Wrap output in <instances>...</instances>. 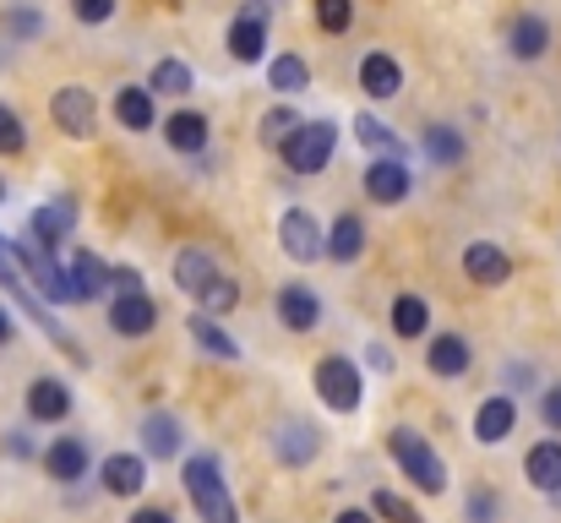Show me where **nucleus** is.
Returning a JSON list of instances; mask_svg holds the SVG:
<instances>
[{
    "instance_id": "1",
    "label": "nucleus",
    "mask_w": 561,
    "mask_h": 523,
    "mask_svg": "<svg viewBox=\"0 0 561 523\" xmlns=\"http://www.w3.org/2000/svg\"><path fill=\"white\" fill-rule=\"evenodd\" d=\"M0 284L16 295V306L27 311V322H33L44 339H55V344H60L71 360H77V365H82V349H77V339H71V333H66V328H60L49 311H44V295H38V289H27V268H22V251H16L11 240H0Z\"/></svg>"
},
{
    "instance_id": "2",
    "label": "nucleus",
    "mask_w": 561,
    "mask_h": 523,
    "mask_svg": "<svg viewBox=\"0 0 561 523\" xmlns=\"http://www.w3.org/2000/svg\"><path fill=\"white\" fill-rule=\"evenodd\" d=\"M186 491H191V502H196V513H202V523H240V508H234L229 480H224V469H218L213 453L186 458Z\"/></svg>"
},
{
    "instance_id": "3",
    "label": "nucleus",
    "mask_w": 561,
    "mask_h": 523,
    "mask_svg": "<svg viewBox=\"0 0 561 523\" xmlns=\"http://www.w3.org/2000/svg\"><path fill=\"white\" fill-rule=\"evenodd\" d=\"M387 447H392V464L403 469V480H414L420 491H447V464L431 453V442H425L420 431H403V425H398Z\"/></svg>"
},
{
    "instance_id": "4",
    "label": "nucleus",
    "mask_w": 561,
    "mask_h": 523,
    "mask_svg": "<svg viewBox=\"0 0 561 523\" xmlns=\"http://www.w3.org/2000/svg\"><path fill=\"white\" fill-rule=\"evenodd\" d=\"M317 393H322V403H328V409L355 414V409H360V398H366L360 365H355V360H344V354H328V360L317 365Z\"/></svg>"
},
{
    "instance_id": "5",
    "label": "nucleus",
    "mask_w": 561,
    "mask_h": 523,
    "mask_svg": "<svg viewBox=\"0 0 561 523\" xmlns=\"http://www.w3.org/2000/svg\"><path fill=\"white\" fill-rule=\"evenodd\" d=\"M333 148H339V126H333V121H306L300 137L284 148V159H289L295 174H317V170H328Z\"/></svg>"
},
{
    "instance_id": "6",
    "label": "nucleus",
    "mask_w": 561,
    "mask_h": 523,
    "mask_svg": "<svg viewBox=\"0 0 561 523\" xmlns=\"http://www.w3.org/2000/svg\"><path fill=\"white\" fill-rule=\"evenodd\" d=\"M22 251V268H27V278H33V289L44 295V300H55V306H66V300H77V284H71V273L55 262V251L49 246H16Z\"/></svg>"
},
{
    "instance_id": "7",
    "label": "nucleus",
    "mask_w": 561,
    "mask_h": 523,
    "mask_svg": "<svg viewBox=\"0 0 561 523\" xmlns=\"http://www.w3.org/2000/svg\"><path fill=\"white\" fill-rule=\"evenodd\" d=\"M49 115H55V126H60L66 137H77V143L99 132V104H93L88 88H60L55 104H49Z\"/></svg>"
},
{
    "instance_id": "8",
    "label": "nucleus",
    "mask_w": 561,
    "mask_h": 523,
    "mask_svg": "<svg viewBox=\"0 0 561 523\" xmlns=\"http://www.w3.org/2000/svg\"><path fill=\"white\" fill-rule=\"evenodd\" d=\"M278 240H284V251H289L295 262H317V257L328 251V240H322V224H317L306 207H289V213H284V224H278Z\"/></svg>"
},
{
    "instance_id": "9",
    "label": "nucleus",
    "mask_w": 561,
    "mask_h": 523,
    "mask_svg": "<svg viewBox=\"0 0 561 523\" xmlns=\"http://www.w3.org/2000/svg\"><path fill=\"white\" fill-rule=\"evenodd\" d=\"M463 273H469L474 284L496 289V284H507V278H513V262H507V251H502V246H491V240H474V246L463 251Z\"/></svg>"
},
{
    "instance_id": "10",
    "label": "nucleus",
    "mask_w": 561,
    "mask_h": 523,
    "mask_svg": "<svg viewBox=\"0 0 561 523\" xmlns=\"http://www.w3.org/2000/svg\"><path fill=\"white\" fill-rule=\"evenodd\" d=\"M153 322H159V306L148 295H115V306H110V328L115 333L142 339V333H153Z\"/></svg>"
},
{
    "instance_id": "11",
    "label": "nucleus",
    "mask_w": 561,
    "mask_h": 523,
    "mask_svg": "<svg viewBox=\"0 0 561 523\" xmlns=\"http://www.w3.org/2000/svg\"><path fill=\"white\" fill-rule=\"evenodd\" d=\"M262 16H267V5H262V0H251V5L240 11V22L229 27V55H234V60H262V44H267Z\"/></svg>"
},
{
    "instance_id": "12",
    "label": "nucleus",
    "mask_w": 561,
    "mask_h": 523,
    "mask_svg": "<svg viewBox=\"0 0 561 523\" xmlns=\"http://www.w3.org/2000/svg\"><path fill=\"white\" fill-rule=\"evenodd\" d=\"M317 447H322V436H317L306 420H284V425L273 431V453H278L284 464H295V469H300V464H311V458H317Z\"/></svg>"
},
{
    "instance_id": "13",
    "label": "nucleus",
    "mask_w": 561,
    "mask_h": 523,
    "mask_svg": "<svg viewBox=\"0 0 561 523\" xmlns=\"http://www.w3.org/2000/svg\"><path fill=\"white\" fill-rule=\"evenodd\" d=\"M409 170H403V159H376L371 170H366V191H371V202L381 207H392V202H403L409 196Z\"/></svg>"
},
{
    "instance_id": "14",
    "label": "nucleus",
    "mask_w": 561,
    "mask_h": 523,
    "mask_svg": "<svg viewBox=\"0 0 561 523\" xmlns=\"http://www.w3.org/2000/svg\"><path fill=\"white\" fill-rule=\"evenodd\" d=\"M278 317H284V328L311 333V328H317V317H322V300H317L306 284H284V289H278Z\"/></svg>"
},
{
    "instance_id": "15",
    "label": "nucleus",
    "mask_w": 561,
    "mask_h": 523,
    "mask_svg": "<svg viewBox=\"0 0 561 523\" xmlns=\"http://www.w3.org/2000/svg\"><path fill=\"white\" fill-rule=\"evenodd\" d=\"M218 278H224V273H218V262H213L207 251H181V257H175V284H181L186 295H196V300H202Z\"/></svg>"
},
{
    "instance_id": "16",
    "label": "nucleus",
    "mask_w": 561,
    "mask_h": 523,
    "mask_svg": "<svg viewBox=\"0 0 561 523\" xmlns=\"http://www.w3.org/2000/svg\"><path fill=\"white\" fill-rule=\"evenodd\" d=\"M71 284H77V300H93V295H104L110 284H115V273L104 268V257H93V251H77L71 262Z\"/></svg>"
},
{
    "instance_id": "17",
    "label": "nucleus",
    "mask_w": 561,
    "mask_h": 523,
    "mask_svg": "<svg viewBox=\"0 0 561 523\" xmlns=\"http://www.w3.org/2000/svg\"><path fill=\"white\" fill-rule=\"evenodd\" d=\"M104 486L115 491V497H137L142 486H148V464L142 458H131V453H115V458H104Z\"/></svg>"
},
{
    "instance_id": "18",
    "label": "nucleus",
    "mask_w": 561,
    "mask_h": 523,
    "mask_svg": "<svg viewBox=\"0 0 561 523\" xmlns=\"http://www.w3.org/2000/svg\"><path fill=\"white\" fill-rule=\"evenodd\" d=\"M524 475H529V486H540V491L561 497V442H540V447H529Z\"/></svg>"
},
{
    "instance_id": "19",
    "label": "nucleus",
    "mask_w": 561,
    "mask_h": 523,
    "mask_svg": "<svg viewBox=\"0 0 561 523\" xmlns=\"http://www.w3.org/2000/svg\"><path fill=\"white\" fill-rule=\"evenodd\" d=\"M71 213H77V207H71L66 196H60V202H44V207L33 213V240L55 251V246H60V240L71 235Z\"/></svg>"
},
{
    "instance_id": "20",
    "label": "nucleus",
    "mask_w": 561,
    "mask_h": 523,
    "mask_svg": "<svg viewBox=\"0 0 561 523\" xmlns=\"http://www.w3.org/2000/svg\"><path fill=\"white\" fill-rule=\"evenodd\" d=\"M513 420H518L513 398H485V403H480V414H474V436H480L485 447H491V442H507Z\"/></svg>"
},
{
    "instance_id": "21",
    "label": "nucleus",
    "mask_w": 561,
    "mask_h": 523,
    "mask_svg": "<svg viewBox=\"0 0 561 523\" xmlns=\"http://www.w3.org/2000/svg\"><path fill=\"white\" fill-rule=\"evenodd\" d=\"M66 409H71V393H66V382H33L27 387V414L33 420H66Z\"/></svg>"
},
{
    "instance_id": "22",
    "label": "nucleus",
    "mask_w": 561,
    "mask_h": 523,
    "mask_svg": "<svg viewBox=\"0 0 561 523\" xmlns=\"http://www.w3.org/2000/svg\"><path fill=\"white\" fill-rule=\"evenodd\" d=\"M44 464H49V475H55V480H66V486H71V480H82V475H88V447H82L77 436H60V442L44 453Z\"/></svg>"
},
{
    "instance_id": "23",
    "label": "nucleus",
    "mask_w": 561,
    "mask_h": 523,
    "mask_svg": "<svg viewBox=\"0 0 561 523\" xmlns=\"http://www.w3.org/2000/svg\"><path fill=\"white\" fill-rule=\"evenodd\" d=\"M360 88H366L371 99H392V93L403 88L398 60H392V55H366V66H360Z\"/></svg>"
},
{
    "instance_id": "24",
    "label": "nucleus",
    "mask_w": 561,
    "mask_h": 523,
    "mask_svg": "<svg viewBox=\"0 0 561 523\" xmlns=\"http://www.w3.org/2000/svg\"><path fill=\"white\" fill-rule=\"evenodd\" d=\"M142 447L153 458H175L181 453V420L175 414H148L142 420Z\"/></svg>"
},
{
    "instance_id": "25",
    "label": "nucleus",
    "mask_w": 561,
    "mask_h": 523,
    "mask_svg": "<svg viewBox=\"0 0 561 523\" xmlns=\"http://www.w3.org/2000/svg\"><path fill=\"white\" fill-rule=\"evenodd\" d=\"M425 365H431L436 376H463V371H469V344H463L458 333H442V339H431Z\"/></svg>"
},
{
    "instance_id": "26",
    "label": "nucleus",
    "mask_w": 561,
    "mask_h": 523,
    "mask_svg": "<svg viewBox=\"0 0 561 523\" xmlns=\"http://www.w3.org/2000/svg\"><path fill=\"white\" fill-rule=\"evenodd\" d=\"M366 251V224L355 218V213H344L339 224H333V235H328V257L333 262H355Z\"/></svg>"
},
{
    "instance_id": "27",
    "label": "nucleus",
    "mask_w": 561,
    "mask_h": 523,
    "mask_svg": "<svg viewBox=\"0 0 561 523\" xmlns=\"http://www.w3.org/2000/svg\"><path fill=\"white\" fill-rule=\"evenodd\" d=\"M425 322H431V306H425L420 295H398V300H392V333H398V339H420Z\"/></svg>"
},
{
    "instance_id": "28",
    "label": "nucleus",
    "mask_w": 561,
    "mask_h": 523,
    "mask_svg": "<svg viewBox=\"0 0 561 523\" xmlns=\"http://www.w3.org/2000/svg\"><path fill=\"white\" fill-rule=\"evenodd\" d=\"M546 44H551V27H546L540 16H518V27H513V55H518V60H540Z\"/></svg>"
},
{
    "instance_id": "29",
    "label": "nucleus",
    "mask_w": 561,
    "mask_h": 523,
    "mask_svg": "<svg viewBox=\"0 0 561 523\" xmlns=\"http://www.w3.org/2000/svg\"><path fill=\"white\" fill-rule=\"evenodd\" d=\"M115 115H121V126H126V132H148V126H153V99H148L142 88H121Z\"/></svg>"
},
{
    "instance_id": "30",
    "label": "nucleus",
    "mask_w": 561,
    "mask_h": 523,
    "mask_svg": "<svg viewBox=\"0 0 561 523\" xmlns=\"http://www.w3.org/2000/svg\"><path fill=\"white\" fill-rule=\"evenodd\" d=\"M267 82H273L278 93H306V88H311V71H306L300 55H278V60L267 66Z\"/></svg>"
},
{
    "instance_id": "31",
    "label": "nucleus",
    "mask_w": 561,
    "mask_h": 523,
    "mask_svg": "<svg viewBox=\"0 0 561 523\" xmlns=\"http://www.w3.org/2000/svg\"><path fill=\"white\" fill-rule=\"evenodd\" d=\"M191 82H196V77H191L186 60H159L153 77H148V88H153V93H170V99H175V93H191Z\"/></svg>"
},
{
    "instance_id": "32",
    "label": "nucleus",
    "mask_w": 561,
    "mask_h": 523,
    "mask_svg": "<svg viewBox=\"0 0 561 523\" xmlns=\"http://www.w3.org/2000/svg\"><path fill=\"white\" fill-rule=\"evenodd\" d=\"M164 132H170V148H175V154H196V148L207 143V121H202V115H175Z\"/></svg>"
},
{
    "instance_id": "33",
    "label": "nucleus",
    "mask_w": 561,
    "mask_h": 523,
    "mask_svg": "<svg viewBox=\"0 0 561 523\" xmlns=\"http://www.w3.org/2000/svg\"><path fill=\"white\" fill-rule=\"evenodd\" d=\"M191 339L207 349L213 360H234V354H240V344H234L229 333H218V328H213V317H191Z\"/></svg>"
},
{
    "instance_id": "34",
    "label": "nucleus",
    "mask_w": 561,
    "mask_h": 523,
    "mask_svg": "<svg viewBox=\"0 0 561 523\" xmlns=\"http://www.w3.org/2000/svg\"><path fill=\"white\" fill-rule=\"evenodd\" d=\"M300 126H306V121H300L295 110H273V115L262 121V143H267V148H289V143L300 137Z\"/></svg>"
},
{
    "instance_id": "35",
    "label": "nucleus",
    "mask_w": 561,
    "mask_h": 523,
    "mask_svg": "<svg viewBox=\"0 0 561 523\" xmlns=\"http://www.w3.org/2000/svg\"><path fill=\"white\" fill-rule=\"evenodd\" d=\"M355 137H360L366 148H376L381 159H403V143H398L381 121H371V115H360V121H355Z\"/></svg>"
},
{
    "instance_id": "36",
    "label": "nucleus",
    "mask_w": 561,
    "mask_h": 523,
    "mask_svg": "<svg viewBox=\"0 0 561 523\" xmlns=\"http://www.w3.org/2000/svg\"><path fill=\"white\" fill-rule=\"evenodd\" d=\"M425 148H431V159H436V164H458V159H463V137H458V132H447V126H436V132L425 137Z\"/></svg>"
},
{
    "instance_id": "37",
    "label": "nucleus",
    "mask_w": 561,
    "mask_h": 523,
    "mask_svg": "<svg viewBox=\"0 0 561 523\" xmlns=\"http://www.w3.org/2000/svg\"><path fill=\"white\" fill-rule=\"evenodd\" d=\"M234 300H240V284H234V278H218V284L202 295V311H207V317H229Z\"/></svg>"
},
{
    "instance_id": "38",
    "label": "nucleus",
    "mask_w": 561,
    "mask_h": 523,
    "mask_svg": "<svg viewBox=\"0 0 561 523\" xmlns=\"http://www.w3.org/2000/svg\"><path fill=\"white\" fill-rule=\"evenodd\" d=\"M0 22H5V33H11V38H33V33L44 27V16H38L33 5H5V16H0Z\"/></svg>"
},
{
    "instance_id": "39",
    "label": "nucleus",
    "mask_w": 561,
    "mask_h": 523,
    "mask_svg": "<svg viewBox=\"0 0 561 523\" xmlns=\"http://www.w3.org/2000/svg\"><path fill=\"white\" fill-rule=\"evenodd\" d=\"M350 16H355V5H350V0H317V22H322L328 33H344V27H350Z\"/></svg>"
},
{
    "instance_id": "40",
    "label": "nucleus",
    "mask_w": 561,
    "mask_h": 523,
    "mask_svg": "<svg viewBox=\"0 0 561 523\" xmlns=\"http://www.w3.org/2000/svg\"><path fill=\"white\" fill-rule=\"evenodd\" d=\"M27 148V132H22V121L0 104V154H22Z\"/></svg>"
},
{
    "instance_id": "41",
    "label": "nucleus",
    "mask_w": 561,
    "mask_h": 523,
    "mask_svg": "<svg viewBox=\"0 0 561 523\" xmlns=\"http://www.w3.org/2000/svg\"><path fill=\"white\" fill-rule=\"evenodd\" d=\"M376 513H381V519H392V523H425L409 502H403V497H392V491H376Z\"/></svg>"
},
{
    "instance_id": "42",
    "label": "nucleus",
    "mask_w": 561,
    "mask_h": 523,
    "mask_svg": "<svg viewBox=\"0 0 561 523\" xmlns=\"http://www.w3.org/2000/svg\"><path fill=\"white\" fill-rule=\"evenodd\" d=\"M77 22H110L115 16V0H71Z\"/></svg>"
},
{
    "instance_id": "43",
    "label": "nucleus",
    "mask_w": 561,
    "mask_h": 523,
    "mask_svg": "<svg viewBox=\"0 0 561 523\" xmlns=\"http://www.w3.org/2000/svg\"><path fill=\"white\" fill-rule=\"evenodd\" d=\"M496 513H502V502H496L491 491H474V497H469V519L474 523H496Z\"/></svg>"
},
{
    "instance_id": "44",
    "label": "nucleus",
    "mask_w": 561,
    "mask_h": 523,
    "mask_svg": "<svg viewBox=\"0 0 561 523\" xmlns=\"http://www.w3.org/2000/svg\"><path fill=\"white\" fill-rule=\"evenodd\" d=\"M115 295H148V289H142V273H131V268H115Z\"/></svg>"
},
{
    "instance_id": "45",
    "label": "nucleus",
    "mask_w": 561,
    "mask_h": 523,
    "mask_svg": "<svg viewBox=\"0 0 561 523\" xmlns=\"http://www.w3.org/2000/svg\"><path fill=\"white\" fill-rule=\"evenodd\" d=\"M540 414H546V425H551V431H561V387H551V393L540 398Z\"/></svg>"
},
{
    "instance_id": "46",
    "label": "nucleus",
    "mask_w": 561,
    "mask_h": 523,
    "mask_svg": "<svg viewBox=\"0 0 561 523\" xmlns=\"http://www.w3.org/2000/svg\"><path fill=\"white\" fill-rule=\"evenodd\" d=\"M126 523H175L170 513H159V508H142V513H131Z\"/></svg>"
},
{
    "instance_id": "47",
    "label": "nucleus",
    "mask_w": 561,
    "mask_h": 523,
    "mask_svg": "<svg viewBox=\"0 0 561 523\" xmlns=\"http://www.w3.org/2000/svg\"><path fill=\"white\" fill-rule=\"evenodd\" d=\"M339 523H371V513H339Z\"/></svg>"
},
{
    "instance_id": "48",
    "label": "nucleus",
    "mask_w": 561,
    "mask_h": 523,
    "mask_svg": "<svg viewBox=\"0 0 561 523\" xmlns=\"http://www.w3.org/2000/svg\"><path fill=\"white\" fill-rule=\"evenodd\" d=\"M5 339H11V317L0 311V344H5Z\"/></svg>"
},
{
    "instance_id": "49",
    "label": "nucleus",
    "mask_w": 561,
    "mask_h": 523,
    "mask_svg": "<svg viewBox=\"0 0 561 523\" xmlns=\"http://www.w3.org/2000/svg\"><path fill=\"white\" fill-rule=\"evenodd\" d=\"M0 196H5V185H0Z\"/></svg>"
}]
</instances>
